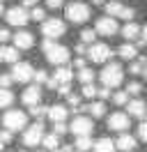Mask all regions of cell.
<instances>
[{
    "mask_svg": "<svg viewBox=\"0 0 147 152\" xmlns=\"http://www.w3.org/2000/svg\"><path fill=\"white\" fill-rule=\"evenodd\" d=\"M44 53H46V60L55 67H64L69 62V48L53 42V39H44Z\"/></svg>",
    "mask_w": 147,
    "mask_h": 152,
    "instance_id": "cell-1",
    "label": "cell"
},
{
    "mask_svg": "<svg viewBox=\"0 0 147 152\" xmlns=\"http://www.w3.org/2000/svg\"><path fill=\"white\" fill-rule=\"evenodd\" d=\"M101 83H103V88H117L122 81H124V69H122V65H117V62H108V65L101 69Z\"/></svg>",
    "mask_w": 147,
    "mask_h": 152,
    "instance_id": "cell-2",
    "label": "cell"
},
{
    "mask_svg": "<svg viewBox=\"0 0 147 152\" xmlns=\"http://www.w3.org/2000/svg\"><path fill=\"white\" fill-rule=\"evenodd\" d=\"M25 122H28V115L23 111H18V108H12V111H7V113L2 115V124H5V129H9V132L25 129Z\"/></svg>",
    "mask_w": 147,
    "mask_h": 152,
    "instance_id": "cell-3",
    "label": "cell"
},
{
    "mask_svg": "<svg viewBox=\"0 0 147 152\" xmlns=\"http://www.w3.org/2000/svg\"><path fill=\"white\" fill-rule=\"evenodd\" d=\"M64 16L71 21V23H85L90 19V7L85 2H69L67 10H64Z\"/></svg>",
    "mask_w": 147,
    "mask_h": 152,
    "instance_id": "cell-4",
    "label": "cell"
},
{
    "mask_svg": "<svg viewBox=\"0 0 147 152\" xmlns=\"http://www.w3.org/2000/svg\"><path fill=\"white\" fill-rule=\"evenodd\" d=\"M64 30H67V26H64L62 19H46L44 23H41V32H44L46 39H57L64 35Z\"/></svg>",
    "mask_w": 147,
    "mask_h": 152,
    "instance_id": "cell-5",
    "label": "cell"
},
{
    "mask_svg": "<svg viewBox=\"0 0 147 152\" xmlns=\"http://www.w3.org/2000/svg\"><path fill=\"white\" fill-rule=\"evenodd\" d=\"M87 60L90 62H97V65H101V62H108L110 56H113V51H110L108 44H92L90 48H87Z\"/></svg>",
    "mask_w": 147,
    "mask_h": 152,
    "instance_id": "cell-6",
    "label": "cell"
},
{
    "mask_svg": "<svg viewBox=\"0 0 147 152\" xmlns=\"http://www.w3.org/2000/svg\"><path fill=\"white\" fill-rule=\"evenodd\" d=\"M44 124L41 122H35L30 124L25 129V134H23V143H25L28 148H35V145H39V143H44Z\"/></svg>",
    "mask_w": 147,
    "mask_h": 152,
    "instance_id": "cell-7",
    "label": "cell"
},
{
    "mask_svg": "<svg viewBox=\"0 0 147 152\" xmlns=\"http://www.w3.org/2000/svg\"><path fill=\"white\" fill-rule=\"evenodd\" d=\"M92 129H94V122H92L90 118H85V115H76L74 118V122L69 124V132L78 138V136H90Z\"/></svg>",
    "mask_w": 147,
    "mask_h": 152,
    "instance_id": "cell-8",
    "label": "cell"
},
{
    "mask_svg": "<svg viewBox=\"0 0 147 152\" xmlns=\"http://www.w3.org/2000/svg\"><path fill=\"white\" fill-rule=\"evenodd\" d=\"M12 78L18 81V83H28V81L35 78V69H32L30 62H16L12 67Z\"/></svg>",
    "mask_w": 147,
    "mask_h": 152,
    "instance_id": "cell-9",
    "label": "cell"
},
{
    "mask_svg": "<svg viewBox=\"0 0 147 152\" xmlns=\"http://www.w3.org/2000/svg\"><path fill=\"white\" fill-rule=\"evenodd\" d=\"M5 19H7L9 26H16V28H23L28 21H30V14L25 12V7H12V10L5 12Z\"/></svg>",
    "mask_w": 147,
    "mask_h": 152,
    "instance_id": "cell-10",
    "label": "cell"
},
{
    "mask_svg": "<svg viewBox=\"0 0 147 152\" xmlns=\"http://www.w3.org/2000/svg\"><path fill=\"white\" fill-rule=\"evenodd\" d=\"M74 78V69L69 67H57L55 69V74L51 76V81H48V88H62V86H69Z\"/></svg>",
    "mask_w": 147,
    "mask_h": 152,
    "instance_id": "cell-11",
    "label": "cell"
},
{
    "mask_svg": "<svg viewBox=\"0 0 147 152\" xmlns=\"http://www.w3.org/2000/svg\"><path fill=\"white\" fill-rule=\"evenodd\" d=\"M106 12H108V16H113V19H133V10L131 7H124L122 2H117V0H110L108 5H106Z\"/></svg>",
    "mask_w": 147,
    "mask_h": 152,
    "instance_id": "cell-12",
    "label": "cell"
},
{
    "mask_svg": "<svg viewBox=\"0 0 147 152\" xmlns=\"http://www.w3.org/2000/svg\"><path fill=\"white\" fill-rule=\"evenodd\" d=\"M97 32L99 35H103V37H113L115 32H117V19H113V16H101V19H97Z\"/></svg>",
    "mask_w": 147,
    "mask_h": 152,
    "instance_id": "cell-13",
    "label": "cell"
},
{
    "mask_svg": "<svg viewBox=\"0 0 147 152\" xmlns=\"http://www.w3.org/2000/svg\"><path fill=\"white\" fill-rule=\"evenodd\" d=\"M108 129H110V132L124 134V132L129 129V115H127V113H122V111L113 113V115L108 118Z\"/></svg>",
    "mask_w": 147,
    "mask_h": 152,
    "instance_id": "cell-14",
    "label": "cell"
},
{
    "mask_svg": "<svg viewBox=\"0 0 147 152\" xmlns=\"http://www.w3.org/2000/svg\"><path fill=\"white\" fill-rule=\"evenodd\" d=\"M32 44H35V37H32V32H28V30H18L16 35H14V48H18V51L32 48Z\"/></svg>",
    "mask_w": 147,
    "mask_h": 152,
    "instance_id": "cell-15",
    "label": "cell"
},
{
    "mask_svg": "<svg viewBox=\"0 0 147 152\" xmlns=\"http://www.w3.org/2000/svg\"><path fill=\"white\" fill-rule=\"evenodd\" d=\"M23 104H28L30 108L32 106H39V102H41V88L39 86H30V88H25V92H23Z\"/></svg>",
    "mask_w": 147,
    "mask_h": 152,
    "instance_id": "cell-16",
    "label": "cell"
},
{
    "mask_svg": "<svg viewBox=\"0 0 147 152\" xmlns=\"http://www.w3.org/2000/svg\"><path fill=\"white\" fill-rule=\"evenodd\" d=\"M127 111L131 118H145L147 115V104L143 102V99H131L127 106Z\"/></svg>",
    "mask_w": 147,
    "mask_h": 152,
    "instance_id": "cell-17",
    "label": "cell"
},
{
    "mask_svg": "<svg viewBox=\"0 0 147 152\" xmlns=\"http://www.w3.org/2000/svg\"><path fill=\"white\" fill-rule=\"evenodd\" d=\"M115 145H117V150H122V152H133L136 150V138H133L131 134H119V138L115 141Z\"/></svg>",
    "mask_w": 147,
    "mask_h": 152,
    "instance_id": "cell-18",
    "label": "cell"
},
{
    "mask_svg": "<svg viewBox=\"0 0 147 152\" xmlns=\"http://www.w3.org/2000/svg\"><path fill=\"white\" fill-rule=\"evenodd\" d=\"M48 120L51 122H64L67 120V106H62V104H53L51 108H48Z\"/></svg>",
    "mask_w": 147,
    "mask_h": 152,
    "instance_id": "cell-19",
    "label": "cell"
},
{
    "mask_svg": "<svg viewBox=\"0 0 147 152\" xmlns=\"http://www.w3.org/2000/svg\"><path fill=\"white\" fill-rule=\"evenodd\" d=\"M122 35H124V37H127L129 42H133L136 37H140V35H143V28H140L138 23H133V21H129L127 26L122 28Z\"/></svg>",
    "mask_w": 147,
    "mask_h": 152,
    "instance_id": "cell-20",
    "label": "cell"
},
{
    "mask_svg": "<svg viewBox=\"0 0 147 152\" xmlns=\"http://www.w3.org/2000/svg\"><path fill=\"white\" fill-rule=\"evenodd\" d=\"M119 58H122V60H133V58L138 56V48H136V44H131V42H129V44H122V46H119Z\"/></svg>",
    "mask_w": 147,
    "mask_h": 152,
    "instance_id": "cell-21",
    "label": "cell"
},
{
    "mask_svg": "<svg viewBox=\"0 0 147 152\" xmlns=\"http://www.w3.org/2000/svg\"><path fill=\"white\" fill-rule=\"evenodd\" d=\"M115 150H117V145L110 138H99L94 143V152H115Z\"/></svg>",
    "mask_w": 147,
    "mask_h": 152,
    "instance_id": "cell-22",
    "label": "cell"
},
{
    "mask_svg": "<svg viewBox=\"0 0 147 152\" xmlns=\"http://www.w3.org/2000/svg\"><path fill=\"white\" fill-rule=\"evenodd\" d=\"M87 111H90L92 118H103V115H106V104H103V102H92V104L87 106Z\"/></svg>",
    "mask_w": 147,
    "mask_h": 152,
    "instance_id": "cell-23",
    "label": "cell"
},
{
    "mask_svg": "<svg viewBox=\"0 0 147 152\" xmlns=\"http://www.w3.org/2000/svg\"><path fill=\"white\" fill-rule=\"evenodd\" d=\"M41 145H44L46 150H53L55 152V150H57V145H60V136H57V134H46Z\"/></svg>",
    "mask_w": 147,
    "mask_h": 152,
    "instance_id": "cell-24",
    "label": "cell"
},
{
    "mask_svg": "<svg viewBox=\"0 0 147 152\" xmlns=\"http://www.w3.org/2000/svg\"><path fill=\"white\" fill-rule=\"evenodd\" d=\"M76 148H78V152H87V150H94V143H92L90 136H78L76 138Z\"/></svg>",
    "mask_w": 147,
    "mask_h": 152,
    "instance_id": "cell-25",
    "label": "cell"
},
{
    "mask_svg": "<svg viewBox=\"0 0 147 152\" xmlns=\"http://www.w3.org/2000/svg\"><path fill=\"white\" fill-rule=\"evenodd\" d=\"M14 102V92L7 90V88H0V108H7Z\"/></svg>",
    "mask_w": 147,
    "mask_h": 152,
    "instance_id": "cell-26",
    "label": "cell"
},
{
    "mask_svg": "<svg viewBox=\"0 0 147 152\" xmlns=\"http://www.w3.org/2000/svg\"><path fill=\"white\" fill-rule=\"evenodd\" d=\"M78 81H81L83 86L94 83V72H92V69H87V67H85V69H81V72H78Z\"/></svg>",
    "mask_w": 147,
    "mask_h": 152,
    "instance_id": "cell-27",
    "label": "cell"
},
{
    "mask_svg": "<svg viewBox=\"0 0 147 152\" xmlns=\"http://www.w3.org/2000/svg\"><path fill=\"white\" fill-rule=\"evenodd\" d=\"M94 39H97V30L85 28V30L81 32V42H83V44H90V46H92V44H97Z\"/></svg>",
    "mask_w": 147,
    "mask_h": 152,
    "instance_id": "cell-28",
    "label": "cell"
},
{
    "mask_svg": "<svg viewBox=\"0 0 147 152\" xmlns=\"http://www.w3.org/2000/svg\"><path fill=\"white\" fill-rule=\"evenodd\" d=\"M113 102L117 106H129V92L124 90V92H115L113 95Z\"/></svg>",
    "mask_w": 147,
    "mask_h": 152,
    "instance_id": "cell-29",
    "label": "cell"
},
{
    "mask_svg": "<svg viewBox=\"0 0 147 152\" xmlns=\"http://www.w3.org/2000/svg\"><path fill=\"white\" fill-rule=\"evenodd\" d=\"M5 62L16 65L18 62V48H5Z\"/></svg>",
    "mask_w": 147,
    "mask_h": 152,
    "instance_id": "cell-30",
    "label": "cell"
},
{
    "mask_svg": "<svg viewBox=\"0 0 147 152\" xmlns=\"http://www.w3.org/2000/svg\"><path fill=\"white\" fill-rule=\"evenodd\" d=\"M83 97H87V99L99 97V88H94V83H90V86H83Z\"/></svg>",
    "mask_w": 147,
    "mask_h": 152,
    "instance_id": "cell-31",
    "label": "cell"
},
{
    "mask_svg": "<svg viewBox=\"0 0 147 152\" xmlns=\"http://www.w3.org/2000/svg\"><path fill=\"white\" fill-rule=\"evenodd\" d=\"M35 81H37V86H39V83H46V86H48L51 76H48V72H46V69H37V72H35Z\"/></svg>",
    "mask_w": 147,
    "mask_h": 152,
    "instance_id": "cell-32",
    "label": "cell"
},
{
    "mask_svg": "<svg viewBox=\"0 0 147 152\" xmlns=\"http://www.w3.org/2000/svg\"><path fill=\"white\" fill-rule=\"evenodd\" d=\"M30 113H32V118H37V122H39V118H44V115H48V108H46V106H32V108H30Z\"/></svg>",
    "mask_w": 147,
    "mask_h": 152,
    "instance_id": "cell-33",
    "label": "cell"
},
{
    "mask_svg": "<svg viewBox=\"0 0 147 152\" xmlns=\"http://www.w3.org/2000/svg\"><path fill=\"white\" fill-rule=\"evenodd\" d=\"M127 92H129V95H140V92H143V86L136 83V81H131V83L127 86Z\"/></svg>",
    "mask_w": 147,
    "mask_h": 152,
    "instance_id": "cell-34",
    "label": "cell"
},
{
    "mask_svg": "<svg viewBox=\"0 0 147 152\" xmlns=\"http://www.w3.org/2000/svg\"><path fill=\"white\" fill-rule=\"evenodd\" d=\"M67 132H69V127L64 122H55L53 124V134H57V136H62V134H67Z\"/></svg>",
    "mask_w": 147,
    "mask_h": 152,
    "instance_id": "cell-35",
    "label": "cell"
},
{
    "mask_svg": "<svg viewBox=\"0 0 147 152\" xmlns=\"http://www.w3.org/2000/svg\"><path fill=\"white\" fill-rule=\"evenodd\" d=\"M12 83H14V78H12L9 74H0V88H7V90H9Z\"/></svg>",
    "mask_w": 147,
    "mask_h": 152,
    "instance_id": "cell-36",
    "label": "cell"
},
{
    "mask_svg": "<svg viewBox=\"0 0 147 152\" xmlns=\"http://www.w3.org/2000/svg\"><path fill=\"white\" fill-rule=\"evenodd\" d=\"M30 19H35V21H46V19H44V7H35V10H32V14H30Z\"/></svg>",
    "mask_w": 147,
    "mask_h": 152,
    "instance_id": "cell-37",
    "label": "cell"
},
{
    "mask_svg": "<svg viewBox=\"0 0 147 152\" xmlns=\"http://www.w3.org/2000/svg\"><path fill=\"white\" fill-rule=\"evenodd\" d=\"M138 138L147 143V120H145V122H140V127H138Z\"/></svg>",
    "mask_w": 147,
    "mask_h": 152,
    "instance_id": "cell-38",
    "label": "cell"
},
{
    "mask_svg": "<svg viewBox=\"0 0 147 152\" xmlns=\"http://www.w3.org/2000/svg\"><path fill=\"white\" fill-rule=\"evenodd\" d=\"M67 102H69L74 108H78V106H81V97H78V95H69V97H67Z\"/></svg>",
    "mask_w": 147,
    "mask_h": 152,
    "instance_id": "cell-39",
    "label": "cell"
},
{
    "mask_svg": "<svg viewBox=\"0 0 147 152\" xmlns=\"http://www.w3.org/2000/svg\"><path fill=\"white\" fill-rule=\"evenodd\" d=\"M0 141L9 143V141H12V132H9V129H2V132H0Z\"/></svg>",
    "mask_w": 147,
    "mask_h": 152,
    "instance_id": "cell-40",
    "label": "cell"
},
{
    "mask_svg": "<svg viewBox=\"0 0 147 152\" xmlns=\"http://www.w3.org/2000/svg\"><path fill=\"white\" fill-rule=\"evenodd\" d=\"M46 5H48L51 10H60V7H62V0H46Z\"/></svg>",
    "mask_w": 147,
    "mask_h": 152,
    "instance_id": "cell-41",
    "label": "cell"
},
{
    "mask_svg": "<svg viewBox=\"0 0 147 152\" xmlns=\"http://www.w3.org/2000/svg\"><path fill=\"white\" fill-rule=\"evenodd\" d=\"M110 97V88H99V99L103 102V99H108Z\"/></svg>",
    "mask_w": 147,
    "mask_h": 152,
    "instance_id": "cell-42",
    "label": "cell"
},
{
    "mask_svg": "<svg viewBox=\"0 0 147 152\" xmlns=\"http://www.w3.org/2000/svg\"><path fill=\"white\" fill-rule=\"evenodd\" d=\"M7 39H9V30L7 28H0V44H5Z\"/></svg>",
    "mask_w": 147,
    "mask_h": 152,
    "instance_id": "cell-43",
    "label": "cell"
},
{
    "mask_svg": "<svg viewBox=\"0 0 147 152\" xmlns=\"http://www.w3.org/2000/svg\"><path fill=\"white\" fill-rule=\"evenodd\" d=\"M74 67H78V72H81V69H85V58H76Z\"/></svg>",
    "mask_w": 147,
    "mask_h": 152,
    "instance_id": "cell-44",
    "label": "cell"
},
{
    "mask_svg": "<svg viewBox=\"0 0 147 152\" xmlns=\"http://www.w3.org/2000/svg\"><path fill=\"white\" fill-rule=\"evenodd\" d=\"M37 2H39V0H23V5H25V7H32V10L37 7Z\"/></svg>",
    "mask_w": 147,
    "mask_h": 152,
    "instance_id": "cell-45",
    "label": "cell"
},
{
    "mask_svg": "<svg viewBox=\"0 0 147 152\" xmlns=\"http://www.w3.org/2000/svg\"><path fill=\"white\" fill-rule=\"evenodd\" d=\"M143 44H147V26H143Z\"/></svg>",
    "mask_w": 147,
    "mask_h": 152,
    "instance_id": "cell-46",
    "label": "cell"
},
{
    "mask_svg": "<svg viewBox=\"0 0 147 152\" xmlns=\"http://www.w3.org/2000/svg\"><path fill=\"white\" fill-rule=\"evenodd\" d=\"M92 5H106V0H92Z\"/></svg>",
    "mask_w": 147,
    "mask_h": 152,
    "instance_id": "cell-47",
    "label": "cell"
},
{
    "mask_svg": "<svg viewBox=\"0 0 147 152\" xmlns=\"http://www.w3.org/2000/svg\"><path fill=\"white\" fill-rule=\"evenodd\" d=\"M0 60H5V48L0 46Z\"/></svg>",
    "mask_w": 147,
    "mask_h": 152,
    "instance_id": "cell-48",
    "label": "cell"
},
{
    "mask_svg": "<svg viewBox=\"0 0 147 152\" xmlns=\"http://www.w3.org/2000/svg\"><path fill=\"white\" fill-rule=\"evenodd\" d=\"M2 148H5V143H2V141H0V152H2Z\"/></svg>",
    "mask_w": 147,
    "mask_h": 152,
    "instance_id": "cell-49",
    "label": "cell"
},
{
    "mask_svg": "<svg viewBox=\"0 0 147 152\" xmlns=\"http://www.w3.org/2000/svg\"><path fill=\"white\" fill-rule=\"evenodd\" d=\"M2 12H5V10H2V2H0V14H2Z\"/></svg>",
    "mask_w": 147,
    "mask_h": 152,
    "instance_id": "cell-50",
    "label": "cell"
},
{
    "mask_svg": "<svg viewBox=\"0 0 147 152\" xmlns=\"http://www.w3.org/2000/svg\"><path fill=\"white\" fill-rule=\"evenodd\" d=\"M143 76H145V78H147V67H145V74H143Z\"/></svg>",
    "mask_w": 147,
    "mask_h": 152,
    "instance_id": "cell-51",
    "label": "cell"
},
{
    "mask_svg": "<svg viewBox=\"0 0 147 152\" xmlns=\"http://www.w3.org/2000/svg\"><path fill=\"white\" fill-rule=\"evenodd\" d=\"M69 152H74V150H71V148H69ZM76 152H78V150H76Z\"/></svg>",
    "mask_w": 147,
    "mask_h": 152,
    "instance_id": "cell-52",
    "label": "cell"
},
{
    "mask_svg": "<svg viewBox=\"0 0 147 152\" xmlns=\"http://www.w3.org/2000/svg\"><path fill=\"white\" fill-rule=\"evenodd\" d=\"M39 152H44V150H39Z\"/></svg>",
    "mask_w": 147,
    "mask_h": 152,
    "instance_id": "cell-53",
    "label": "cell"
},
{
    "mask_svg": "<svg viewBox=\"0 0 147 152\" xmlns=\"http://www.w3.org/2000/svg\"><path fill=\"white\" fill-rule=\"evenodd\" d=\"M21 152H23V150H21Z\"/></svg>",
    "mask_w": 147,
    "mask_h": 152,
    "instance_id": "cell-54",
    "label": "cell"
}]
</instances>
